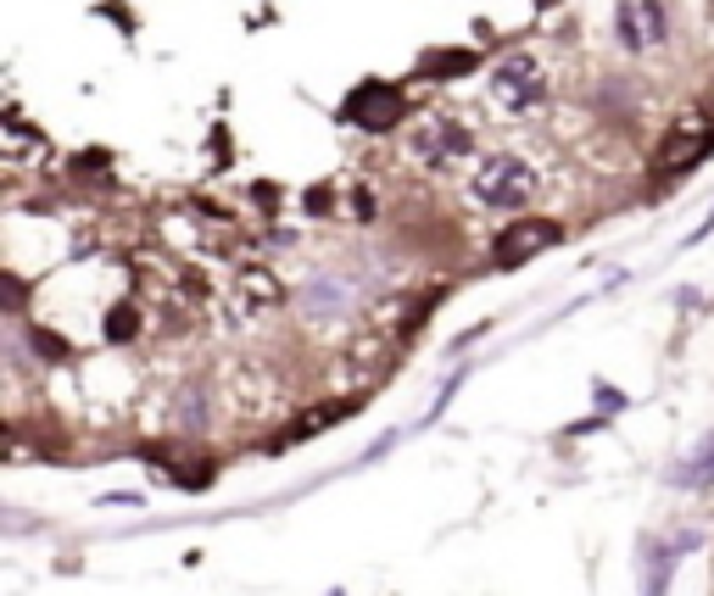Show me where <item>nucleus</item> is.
Listing matches in <instances>:
<instances>
[{
    "instance_id": "obj_1",
    "label": "nucleus",
    "mask_w": 714,
    "mask_h": 596,
    "mask_svg": "<svg viewBox=\"0 0 714 596\" xmlns=\"http://www.w3.org/2000/svg\"><path fill=\"white\" fill-rule=\"evenodd\" d=\"M536 196V168L525 162V157H492V162H480V173H475V201H486V207H525Z\"/></svg>"
},
{
    "instance_id": "obj_2",
    "label": "nucleus",
    "mask_w": 714,
    "mask_h": 596,
    "mask_svg": "<svg viewBox=\"0 0 714 596\" xmlns=\"http://www.w3.org/2000/svg\"><path fill=\"white\" fill-rule=\"evenodd\" d=\"M708 151H714V118H686V123H675V129H670V140L658 146V157H653V179H658V185H670V179L692 173Z\"/></svg>"
},
{
    "instance_id": "obj_3",
    "label": "nucleus",
    "mask_w": 714,
    "mask_h": 596,
    "mask_svg": "<svg viewBox=\"0 0 714 596\" xmlns=\"http://www.w3.org/2000/svg\"><path fill=\"white\" fill-rule=\"evenodd\" d=\"M558 240H564V229H558L553 218H519V224H508V229L492 240V262H497V268H525L530 257L553 251Z\"/></svg>"
},
{
    "instance_id": "obj_4",
    "label": "nucleus",
    "mask_w": 714,
    "mask_h": 596,
    "mask_svg": "<svg viewBox=\"0 0 714 596\" xmlns=\"http://www.w3.org/2000/svg\"><path fill=\"white\" fill-rule=\"evenodd\" d=\"M492 101L503 112H530L542 101V68H536V57H525V51L503 57L492 68Z\"/></svg>"
},
{
    "instance_id": "obj_5",
    "label": "nucleus",
    "mask_w": 714,
    "mask_h": 596,
    "mask_svg": "<svg viewBox=\"0 0 714 596\" xmlns=\"http://www.w3.org/2000/svg\"><path fill=\"white\" fill-rule=\"evenodd\" d=\"M614 29H619V46L625 51H658L664 34H670V12L658 7V0H625V7L614 12Z\"/></svg>"
},
{
    "instance_id": "obj_6",
    "label": "nucleus",
    "mask_w": 714,
    "mask_h": 596,
    "mask_svg": "<svg viewBox=\"0 0 714 596\" xmlns=\"http://www.w3.org/2000/svg\"><path fill=\"white\" fill-rule=\"evenodd\" d=\"M403 90L397 85H364V90H351V101H346V118L357 123V129H369V135H386V129H397L403 123Z\"/></svg>"
},
{
    "instance_id": "obj_7",
    "label": "nucleus",
    "mask_w": 714,
    "mask_h": 596,
    "mask_svg": "<svg viewBox=\"0 0 714 596\" xmlns=\"http://www.w3.org/2000/svg\"><path fill=\"white\" fill-rule=\"evenodd\" d=\"M475 151V135L464 129V123H442V118H430L419 135H414V157L419 162H458V157H469Z\"/></svg>"
},
{
    "instance_id": "obj_8",
    "label": "nucleus",
    "mask_w": 714,
    "mask_h": 596,
    "mask_svg": "<svg viewBox=\"0 0 714 596\" xmlns=\"http://www.w3.org/2000/svg\"><path fill=\"white\" fill-rule=\"evenodd\" d=\"M301 307H307V318H335V312H346V285L324 274V279H313V285H307Z\"/></svg>"
},
{
    "instance_id": "obj_9",
    "label": "nucleus",
    "mask_w": 714,
    "mask_h": 596,
    "mask_svg": "<svg viewBox=\"0 0 714 596\" xmlns=\"http://www.w3.org/2000/svg\"><path fill=\"white\" fill-rule=\"evenodd\" d=\"M670 479H675V485H714V435H703V440L692 446V457L670 468Z\"/></svg>"
},
{
    "instance_id": "obj_10",
    "label": "nucleus",
    "mask_w": 714,
    "mask_h": 596,
    "mask_svg": "<svg viewBox=\"0 0 714 596\" xmlns=\"http://www.w3.org/2000/svg\"><path fill=\"white\" fill-rule=\"evenodd\" d=\"M419 68H425L430 79H442V73H447V79H458V73H469V68H475V57H469V51H453V57H425Z\"/></svg>"
},
{
    "instance_id": "obj_11",
    "label": "nucleus",
    "mask_w": 714,
    "mask_h": 596,
    "mask_svg": "<svg viewBox=\"0 0 714 596\" xmlns=\"http://www.w3.org/2000/svg\"><path fill=\"white\" fill-rule=\"evenodd\" d=\"M542 7H547V0H542Z\"/></svg>"
}]
</instances>
